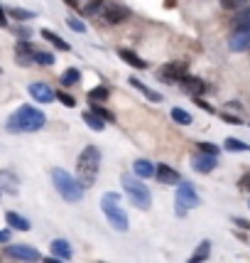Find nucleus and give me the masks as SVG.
<instances>
[{"mask_svg":"<svg viewBox=\"0 0 250 263\" xmlns=\"http://www.w3.org/2000/svg\"><path fill=\"white\" fill-rule=\"evenodd\" d=\"M47 116L34 108V106H20L15 114H10L8 123H5V130L8 133H34L39 128H45Z\"/></svg>","mask_w":250,"mask_h":263,"instance_id":"obj_1","label":"nucleus"},{"mask_svg":"<svg viewBox=\"0 0 250 263\" xmlns=\"http://www.w3.org/2000/svg\"><path fill=\"white\" fill-rule=\"evenodd\" d=\"M98 170H101V150L96 145H86L79 153V160H76V180L84 184V190L93 187Z\"/></svg>","mask_w":250,"mask_h":263,"instance_id":"obj_2","label":"nucleus"},{"mask_svg":"<svg viewBox=\"0 0 250 263\" xmlns=\"http://www.w3.org/2000/svg\"><path fill=\"white\" fill-rule=\"evenodd\" d=\"M52 182H54L57 192L67 199L69 204H76V202L84 199V184H81L74 175H69L67 170L54 167V170H52Z\"/></svg>","mask_w":250,"mask_h":263,"instance_id":"obj_3","label":"nucleus"},{"mask_svg":"<svg viewBox=\"0 0 250 263\" xmlns=\"http://www.w3.org/2000/svg\"><path fill=\"white\" fill-rule=\"evenodd\" d=\"M101 209L103 214H106V219H108V224L113 227L115 231H128V214H125L123 209H120V195L118 192H106V195L101 197Z\"/></svg>","mask_w":250,"mask_h":263,"instance_id":"obj_4","label":"nucleus"},{"mask_svg":"<svg viewBox=\"0 0 250 263\" xmlns=\"http://www.w3.org/2000/svg\"><path fill=\"white\" fill-rule=\"evenodd\" d=\"M123 190L128 192V197H130V202H133V206H135V209L148 212L150 206H152V192L148 190V184L140 182L137 177H133V175H125V177H123Z\"/></svg>","mask_w":250,"mask_h":263,"instance_id":"obj_5","label":"nucleus"},{"mask_svg":"<svg viewBox=\"0 0 250 263\" xmlns=\"http://www.w3.org/2000/svg\"><path fill=\"white\" fill-rule=\"evenodd\" d=\"M174 202H177V206H184V209L189 212L194 206H199V195H196V190H194L189 182H179L177 184V197H174Z\"/></svg>","mask_w":250,"mask_h":263,"instance_id":"obj_6","label":"nucleus"},{"mask_svg":"<svg viewBox=\"0 0 250 263\" xmlns=\"http://www.w3.org/2000/svg\"><path fill=\"white\" fill-rule=\"evenodd\" d=\"M157 77L162 81H167V84H179L186 77V62H170V64H164L159 69Z\"/></svg>","mask_w":250,"mask_h":263,"instance_id":"obj_7","label":"nucleus"},{"mask_svg":"<svg viewBox=\"0 0 250 263\" xmlns=\"http://www.w3.org/2000/svg\"><path fill=\"white\" fill-rule=\"evenodd\" d=\"M5 256H8V258H15V261H25V263L42 261L39 251L32 249V246H5Z\"/></svg>","mask_w":250,"mask_h":263,"instance_id":"obj_8","label":"nucleus"},{"mask_svg":"<svg viewBox=\"0 0 250 263\" xmlns=\"http://www.w3.org/2000/svg\"><path fill=\"white\" fill-rule=\"evenodd\" d=\"M34 57H37V49L32 47L30 40H17L15 45V59L20 67H32L34 64Z\"/></svg>","mask_w":250,"mask_h":263,"instance_id":"obj_9","label":"nucleus"},{"mask_svg":"<svg viewBox=\"0 0 250 263\" xmlns=\"http://www.w3.org/2000/svg\"><path fill=\"white\" fill-rule=\"evenodd\" d=\"M128 17H130V10L125 5H120V3H111V5L103 8V20L108 25H120Z\"/></svg>","mask_w":250,"mask_h":263,"instance_id":"obj_10","label":"nucleus"},{"mask_svg":"<svg viewBox=\"0 0 250 263\" xmlns=\"http://www.w3.org/2000/svg\"><path fill=\"white\" fill-rule=\"evenodd\" d=\"M30 96H32L37 103H52L54 99H57V93L52 91L47 84H42V81H34V84H30Z\"/></svg>","mask_w":250,"mask_h":263,"instance_id":"obj_11","label":"nucleus"},{"mask_svg":"<svg viewBox=\"0 0 250 263\" xmlns=\"http://www.w3.org/2000/svg\"><path fill=\"white\" fill-rule=\"evenodd\" d=\"M218 165V158L216 155H206V153H199V155H194L192 160V167L196 172H201V175H209V172H214Z\"/></svg>","mask_w":250,"mask_h":263,"instance_id":"obj_12","label":"nucleus"},{"mask_svg":"<svg viewBox=\"0 0 250 263\" xmlns=\"http://www.w3.org/2000/svg\"><path fill=\"white\" fill-rule=\"evenodd\" d=\"M179 86H182V89L189 93V96H194V99H196V96H201V93H206V89H209V86H206V84L199 79V77H189V74H186V77L179 81Z\"/></svg>","mask_w":250,"mask_h":263,"instance_id":"obj_13","label":"nucleus"},{"mask_svg":"<svg viewBox=\"0 0 250 263\" xmlns=\"http://www.w3.org/2000/svg\"><path fill=\"white\" fill-rule=\"evenodd\" d=\"M155 177H157V182H162V184H179L182 182V175L174 170V167H170V165H157Z\"/></svg>","mask_w":250,"mask_h":263,"instance_id":"obj_14","label":"nucleus"},{"mask_svg":"<svg viewBox=\"0 0 250 263\" xmlns=\"http://www.w3.org/2000/svg\"><path fill=\"white\" fill-rule=\"evenodd\" d=\"M228 47H231V52H245L250 47V27L248 30H236Z\"/></svg>","mask_w":250,"mask_h":263,"instance_id":"obj_15","label":"nucleus"},{"mask_svg":"<svg viewBox=\"0 0 250 263\" xmlns=\"http://www.w3.org/2000/svg\"><path fill=\"white\" fill-rule=\"evenodd\" d=\"M133 172L140 180H148V177H155V165L150 160H145V158H140V160L133 162Z\"/></svg>","mask_w":250,"mask_h":263,"instance_id":"obj_16","label":"nucleus"},{"mask_svg":"<svg viewBox=\"0 0 250 263\" xmlns=\"http://www.w3.org/2000/svg\"><path fill=\"white\" fill-rule=\"evenodd\" d=\"M49 249H52V256H57V258H61V261H69L71 258V246H69V241L64 239H54L52 243H49Z\"/></svg>","mask_w":250,"mask_h":263,"instance_id":"obj_17","label":"nucleus"},{"mask_svg":"<svg viewBox=\"0 0 250 263\" xmlns=\"http://www.w3.org/2000/svg\"><path fill=\"white\" fill-rule=\"evenodd\" d=\"M209 256H211V241L204 239L199 246H196V251L189 256V261L186 263H204V261H209Z\"/></svg>","mask_w":250,"mask_h":263,"instance_id":"obj_18","label":"nucleus"},{"mask_svg":"<svg viewBox=\"0 0 250 263\" xmlns=\"http://www.w3.org/2000/svg\"><path fill=\"white\" fill-rule=\"evenodd\" d=\"M118 57L123 59L128 67H135V69H148V62L142 57H137L135 52H130V49H118Z\"/></svg>","mask_w":250,"mask_h":263,"instance_id":"obj_19","label":"nucleus"},{"mask_svg":"<svg viewBox=\"0 0 250 263\" xmlns=\"http://www.w3.org/2000/svg\"><path fill=\"white\" fill-rule=\"evenodd\" d=\"M231 25H233V32H236V30H248L250 27V5L236 10V17H233V23Z\"/></svg>","mask_w":250,"mask_h":263,"instance_id":"obj_20","label":"nucleus"},{"mask_svg":"<svg viewBox=\"0 0 250 263\" xmlns=\"http://www.w3.org/2000/svg\"><path fill=\"white\" fill-rule=\"evenodd\" d=\"M5 221H8L10 229H15V231H30V221H27L23 214H17V212H8V214H5Z\"/></svg>","mask_w":250,"mask_h":263,"instance_id":"obj_21","label":"nucleus"},{"mask_svg":"<svg viewBox=\"0 0 250 263\" xmlns=\"http://www.w3.org/2000/svg\"><path fill=\"white\" fill-rule=\"evenodd\" d=\"M0 190L8 195H17V177L12 172H0Z\"/></svg>","mask_w":250,"mask_h":263,"instance_id":"obj_22","label":"nucleus"},{"mask_svg":"<svg viewBox=\"0 0 250 263\" xmlns=\"http://www.w3.org/2000/svg\"><path fill=\"white\" fill-rule=\"evenodd\" d=\"M79 81H81V71H79L76 67H69L67 71H64V74L59 77V84H61V86H67V89H71V86H76Z\"/></svg>","mask_w":250,"mask_h":263,"instance_id":"obj_23","label":"nucleus"},{"mask_svg":"<svg viewBox=\"0 0 250 263\" xmlns=\"http://www.w3.org/2000/svg\"><path fill=\"white\" fill-rule=\"evenodd\" d=\"M42 37H45L49 45H54L57 49H61V52H71V45H69L64 37H59V34H54L52 30H42Z\"/></svg>","mask_w":250,"mask_h":263,"instance_id":"obj_24","label":"nucleus"},{"mask_svg":"<svg viewBox=\"0 0 250 263\" xmlns=\"http://www.w3.org/2000/svg\"><path fill=\"white\" fill-rule=\"evenodd\" d=\"M84 123L91 128V130H96V133H101L103 128H106V121H103L96 111H86V114H84Z\"/></svg>","mask_w":250,"mask_h":263,"instance_id":"obj_25","label":"nucleus"},{"mask_svg":"<svg viewBox=\"0 0 250 263\" xmlns=\"http://www.w3.org/2000/svg\"><path fill=\"white\" fill-rule=\"evenodd\" d=\"M130 84H133L135 89H140V91L145 93L150 101H162V93H157V91H152V89H148V84H142V81L137 79V77H130Z\"/></svg>","mask_w":250,"mask_h":263,"instance_id":"obj_26","label":"nucleus"},{"mask_svg":"<svg viewBox=\"0 0 250 263\" xmlns=\"http://www.w3.org/2000/svg\"><path fill=\"white\" fill-rule=\"evenodd\" d=\"M223 148H226L228 153H248L250 143H243V140H238V138H226Z\"/></svg>","mask_w":250,"mask_h":263,"instance_id":"obj_27","label":"nucleus"},{"mask_svg":"<svg viewBox=\"0 0 250 263\" xmlns=\"http://www.w3.org/2000/svg\"><path fill=\"white\" fill-rule=\"evenodd\" d=\"M172 121L179 123V126H192V114L184 111V108H172Z\"/></svg>","mask_w":250,"mask_h":263,"instance_id":"obj_28","label":"nucleus"},{"mask_svg":"<svg viewBox=\"0 0 250 263\" xmlns=\"http://www.w3.org/2000/svg\"><path fill=\"white\" fill-rule=\"evenodd\" d=\"M108 96H111L108 86H96V89H91V91H89V101H91V103H103Z\"/></svg>","mask_w":250,"mask_h":263,"instance_id":"obj_29","label":"nucleus"},{"mask_svg":"<svg viewBox=\"0 0 250 263\" xmlns=\"http://www.w3.org/2000/svg\"><path fill=\"white\" fill-rule=\"evenodd\" d=\"M8 15H10V17H15V20H32V17H34L32 10H23V8H10V10H8Z\"/></svg>","mask_w":250,"mask_h":263,"instance_id":"obj_30","label":"nucleus"},{"mask_svg":"<svg viewBox=\"0 0 250 263\" xmlns=\"http://www.w3.org/2000/svg\"><path fill=\"white\" fill-rule=\"evenodd\" d=\"M91 111H96V114L101 116V118H103V121H106V123H113V121H115V116L111 114L108 108H103L101 103H91Z\"/></svg>","mask_w":250,"mask_h":263,"instance_id":"obj_31","label":"nucleus"},{"mask_svg":"<svg viewBox=\"0 0 250 263\" xmlns=\"http://www.w3.org/2000/svg\"><path fill=\"white\" fill-rule=\"evenodd\" d=\"M34 64H42V67H52V64H54V57H52L49 52H37V57H34Z\"/></svg>","mask_w":250,"mask_h":263,"instance_id":"obj_32","label":"nucleus"},{"mask_svg":"<svg viewBox=\"0 0 250 263\" xmlns=\"http://www.w3.org/2000/svg\"><path fill=\"white\" fill-rule=\"evenodd\" d=\"M196 145H199V150H201V153H206V155H216V158H218V153H221V150H218V145H214V143H206V140L196 143Z\"/></svg>","mask_w":250,"mask_h":263,"instance_id":"obj_33","label":"nucleus"},{"mask_svg":"<svg viewBox=\"0 0 250 263\" xmlns=\"http://www.w3.org/2000/svg\"><path fill=\"white\" fill-rule=\"evenodd\" d=\"M221 5H223L226 10H240V8L248 5V0H221Z\"/></svg>","mask_w":250,"mask_h":263,"instance_id":"obj_34","label":"nucleus"},{"mask_svg":"<svg viewBox=\"0 0 250 263\" xmlns=\"http://www.w3.org/2000/svg\"><path fill=\"white\" fill-rule=\"evenodd\" d=\"M57 99H59V103H64L67 108H74V106H76V99L67 91H57Z\"/></svg>","mask_w":250,"mask_h":263,"instance_id":"obj_35","label":"nucleus"},{"mask_svg":"<svg viewBox=\"0 0 250 263\" xmlns=\"http://www.w3.org/2000/svg\"><path fill=\"white\" fill-rule=\"evenodd\" d=\"M67 25H69V27H71V30H74V32H86V25L81 23L79 17H69V20H67Z\"/></svg>","mask_w":250,"mask_h":263,"instance_id":"obj_36","label":"nucleus"},{"mask_svg":"<svg viewBox=\"0 0 250 263\" xmlns=\"http://www.w3.org/2000/svg\"><path fill=\"white\" fill-rule=\"evenodd\" d=\"M101 5H103V0H89V3H86V12H89V15H96V12L101 10Z\"/></svg>","mask_w":250,"mask_h":263,"instance_id":"obj_37","label":"nucleus"},{"mask_svg":"<svg viewBox=\"0 0 250 263\" xmlns=\"http://www.w3.org/2000/svg\"><path fill=\"white\" fill-rule=\"evenodd\" d=\"M194 101H196V106H199V108H204L206 114H214V106H209V103H206L204 99H201V96H196Z\"/></svg>","mask_w":250,"mask_h":263,"instance_id":"obj_38","label":"nucleus"},{"mask_svg":"<svg viewBox=\"0 0 250 263\" xmlns=\"http://www.w3.org/2000/svg\"><path fill=\"white\" fill-rule=\"evenodd\" d=\"M240 190H245V192H250V172H245V175L240 177Z\"/></svg>","mask_w":250,"mask_h":263,"instance_id":"obj_39","label":"nucleus"},{"mask_svg":"<svg viewBox=\"0 0 250 263\" xmlns=\"http://www.w3.org/2000/svg\"><path fill=\"white\" fill-rule=\"evenodd\" d=\"M226 123H231V126H240V118H236V116H228V114H223L221 116Z\"/></svg>","mask_w":250,"mask_h":263,"instance_id":"obj_40","label":"nucleus"},{"mask_svg":"<svg viewBox=\"0 0 250 263\" xmlns=\"http://www.w3.org/2000/svg\"><path fill=\"white\" fill-rule=\"evenodd\" d=\"M233 224H236V227H240V229H250V221H245V219H240V217L233 219Z\"/></svg>","mask_w":250,"mask_h":263,"instance_id":"obj_41","label":"nucleus"},{"mask_svg":"<svg viewBox=\"0 0 250 263\" xmlns=\"http://www.w3.org/2000/svg\"><path fill=\"white\" fill-rule=\"evenodd\" d=\"M0 27H8V12L0 8Z\"/></svg>","mask_w":250,"mask_h":263,"instance_id":"obj_42","label":"nucleus"},{"mask_svg":"<svg viewBox=\"0 0 250 263\" xmlns=\"http://www.w3.org/2000/svg\"><path fill=\"white\" fill-rule=\"evenodd\" d=\"M17 37L27 40V37H30V30H27V27H17Z\"/></svg>","mask_w":250,"mask_h":263,"instance_id":"obj_43","label":"nucleus"},{"mask_svg":"<svg viewBox=\"0 0 250 263\" xmlns=\"http://www.w3.org/2000/svg\"><path fill=\"white\" fill-rule=\"evenodd\" d=\"M5 241H10V231L0 229V243H5Z\"/></svg>","mask_w":250,"mask_h":263,"instance_id":"obj_44","label":"nucleus"},{"mask_svg":"<svg viewBox=\"0 0 250 263\" xmlns=\"http://www.w3.org/2000/svg\"><path fill=\"white\" fill-rule=\"evenodd\" d=\"M42 263H64V261L57 258V256H47V258H42Z\"/></svg>","mask_w":250,"mask_h":263,"instance_id":"obj_45","label":"nucleus"},{"mask_svg":"<svg viewBox=\"0 0 250 263\" xmlns=\"http://www.w3.org/2000/svg\"><path fill=\"white\" fill-rule=\"evenodd\" d=\"M64 3H67L69 8H79V0H64Z\"/></svg>","mask_w":250,"mask_h":263,"instance_id":"obj_46","label":"nucleus"},{"mask_svg":"<svg viewBox=\"0 0 250 263\" xmlns=\"http://www.w3.org/2000/svg\"><path fill=\"white\" fill-rule=\"evenodd\" d=\"M0 195H3V190H0Z\"/></svg>","mask_w":250,"mask_h":263,"instance_id":"obj_47","label":"nucleus"},{"mask_svg":"<svg viewBox=\"0 0 250 263\" xmlns=\"http://www.w3.org/2000/svg\"><path fill=\"white\" fill-rule=\"evenodd\" d=\"M248 206H250V202H248Z\"/></svg>","mask_w":250,"mask_h":263,"instance_id":"obj_48","label":"nucleus"}]
</instances>
